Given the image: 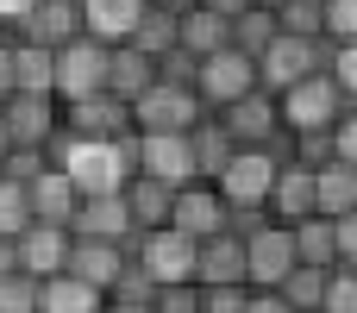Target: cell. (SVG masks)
Listing matches in <instances>:
<instances>
[{
	"mask_svg": "<svg viewBox=\"0 0 357 313\" xmlns=\"http://www.w3.org/2000/svg\"><path fill=\"white\" fill-rule=\"evenodd\" d=\"M176 25H182V6H169V0H151V6H144V19H138V31H132L126 44H138V50L163 56V50H176Z\"/></svg>",
	"mask_w": 357,
	"mask_h": 313,
	"instance_id": "f546056e",
	"label": "cell"
},
{
	"mask_svg": "<svg viewBox=\"0 0 357 313\" xmlns=\"http://www.w3.org/2000/svg\"><path fill=\"white\" fill-rule=\"evenodd\" d=\"M226 220H232V207H226V194H220L207 176L182 182V188H176V201H169V226H176V232H188V238H207V232H220Z\"/></svg>",
	"mask_w": 357,
	"mask_h": 313,
	"instance_id": "8fae6325",
	"label": "cell"
},
{
	"mask_svg": "<svg viewBox=\"0 0 357 313\" xmlns=\"http://www.w3.org/2000/svg\"><path fill=\"white\" fill-rule=\"evenodd\" d=\"M0 313H38V276L31 270H6L0 276Z\"/></svg>",
	"mask_w": 357,
	"mask_h": 313,
	"instance_id": "836d02e7",
	"label": "cell"
},
{
	"mask_svg": "<svg viewBox=\"0 0 357 313\" xmlns=\"http://www.w3.org/2000/svg\"><path fill=\"white\" fill-rule=\"evenodd\" d=\"M201 6H213V13H226V19H232V13H245V6H257V0H201Z\"/></svg>",
	"mask_w": 357,
	"mask_h": 313,
	"instance_id": "f6af8a7d",
	"label": "cell"
},
{
	"mask_svg": "<svg viewBox=\"0 0 357 313\" xmlns=\"http://www.w3.org/2000/svg\"><path fill=\"white\" fill-rule=\"evenodd\" d=\"M151 307L157 313H201V282H163L151 295Z\"/></svg>",
	"mask_w": 357,
	"mask_h": 313,
	"instance_id": "f35d334b",
	"label": "cell"
},
{
	"mask_svg": "<svg viewBox=\"0 0 357 313\" xmlns=\"http://www.w3.org/2000/svg\"><path fill=\"white\" fill-rule=\"evenodd\" d=\"M25 188H31V220L69 226V220H75V207H82V188H75V182H69V176H63L56 163H44V169H38V176H31Z\"/></svg>",
	"mask_w": 357,
	"mask_h": 313,
	"instance_id": "e0dca14e",
	"label": "cell"
},
{
	"mask_svg": "<svg viewBox=\"0 0 357 313\" xmlns=\"http://www.w3.org/2000/svg\"><path fill=\"white\" fill-rule=\"evenodd\" d=\"M6 88H13V82H6V44H0V94H6Z\"/></svg>",
	"mask_w": 357,
	"mask_h": 313,
	"instance_id": "7dc6e473",
	"label": "cell"
},
{
	"mask_svg": "<svg viewBox=\"0 0 357 313\" xmlns=\"http://www.w3.org/2000/svg\"><path fill=\"white\" fill-rule=\"evenodd\" d=\"M251 282H201V313H245Z\"/></svg>",
	"mask_w": 357,
	"mask_h": 313,
	"instance_id": "74e56055",
	"label": "cell"
},
{
	"mask_svg": "<svg viewBox=\"0 0 357 313\" xmlns=\"http://www.w3.org/2000/svg\"><path fill=\"white\" fill-rule=\"evenodd\" d=\"M320 313H357V270L351 264H333V276H326V301Z\"/></svg>",
	"mask_w": 357,
	"mask_h": 313,
	"instance_id": "d590c367",
	"label": "cell"
},
{
	"mask_svg": "<svg viewBox=\"0 0 357 313\" xmlns=\"http://www.w3.org/2000/svg\"><path fill=\"white\" fill-rule=\"evenodd\" d=\"M100 307H107V289L82 282L75 270L38 276V313H100Z\"/></svg>",
	"mask_w": 357,
	"mask_h": 313,
	"instance_id": "d6986e66",
	"label": "cell"
},
{
	"mask_svg": "<svg viewBox=\"0 0 357 313\" xmlns=\"http://www.w3.org/2000/svg\"><path fill=\"white\" fill-rule=\"evenodd\" d=\"M107 50L113 44H100V38H69V44H56L50 50V94L56 100H82V94H100L107 88Z\"/></svg>",
	"mask_w": 357,
	"mask_h": 313,
	"instance_id": "3957f363",
	"label": "cell"
},
{
	"mask_svg": "<svg viewBox=\"0 0 357 313\" xmlns=\"http://www.w3.org/2000/svg\"><path fill=\"white\" fill-rule=\"evenodd\" d=\"M245 313H295L276 289H251V301H245Z\"/></svg>",
	"mask_w": 357,
	"mask_h": 313,
	"instance_id": "ee69618b",
	"label": "cell"
},
{
	"mask_svg": "<svg viewBox=\"0 0 357 313\" xmlns=\"http://www.w3.org/2000/svg\"><path fill=\"white\" fill-rule=\"evenodd\" d=\"M289 232H295V257H301V264H320V270L339 264V238H333V220H326V213H307V220H295Z\"/></svg>",
	"mask_w": 357,
	"mask_h": 313,
	"instance_id": "f1b7e54d",
	"label": "cell"
},
{
	"mask_svg": "<svg viewBox=\"0 0 357 313\" xmlns=\"http://www.w3.org/2000/svg\"><path fill=\"white\" fill-rule=\"evenodd\" d=\"M295 264H301V257H295V232H289L276 213L245 232V282H251V289H276Z\"/></svg>",
	"mask_w": 357,
	"mask_h": 313,
	"instance_id": "9c48e42d",
	"label": "cell"
},
{
	"mask_svg": "<svg viewBox=\"0 0 357 313\" xmlns=\"http://www.w3.org/2000/svg\"><path fill=\"white\" fill-rule=\"evenodd\" d=\"M56 125H63V107H56L50 88H6L0 94V132H6V144L44 151Z\"/></svg>",
	"mask_w": 357,
	"mask_h": 313,
	"instance_id": "8992f818",
	"label": "cell"
},
{
	"mask_svg": "<svg viewBox=\"0 0 357 313\" xmlns=\"http://www.w3.org/2000/svg\"><path fill=\"white\" fill-rule=\"evenodd\" d=\"M333 157L357 169V100L345 107V113H339V125H333Z\"/></svg>",
	"mask_w": 357,
	"mask_h": 313,
	"instance_id": "60d3db41",
	"label": "cell"
},
{
	"mask_svg": "<svg viewBox=\"0 0 357 313\" xmlns=\"http://www.w3.org/2000/svg\"><path fill=\"white\" fill-rule=\"evenodd\" d=\"M119 194H126V207H132V226H138V232L169 226V201H176V188H169V182H157V176H132Z\"/></svg>",
	"mask_w": 357,
	"mask_h": 313,
	"instance_id": "d4e9b609",
	"label": "cell"
},
{
	"mask_svg": "<svg viewBox=\"0 0 357 313\" xmlns=\"http://www.w3.org/2000/svg\"><path fill=\"white\" fill-rule=\"evenodd\" d=\"M326 75L339 82V94H345V100H357V38H351V44H333Z\"/></svg>",
	"mask_w": 357,
	"mask_h": 313,
	"instance_id": "ab89813d",
	"label": "cell"
},
{
	"mask_svg": "<svg viewBox=\"0 0 357 313\" xmlns=\"http://www.w3.org/2000/svg\"><path fill=\"white\" fill-rule=\"evenodd\" d=\"M138 176H157V182H169V188L195 182L201 169H195L188 132H138Z\"/></svg>",
	"mask_w": 357,
	"mask_h": 313,
	"instance_id": "30bf717a",
	"label": "cell"
},
{
	"mask_svg": "<svg viewBox=\"0 0 357 313\" xmlns=\"http://www.w3.org/2000/svg\"><path fill=\"white\" fill-rule=\"evenodd\" d=\"M333 238H339V264H357V207L333 220Z\"/></svg>",
	"mask_w": 357,
	"mask_h": 313,
	"instance_id": "b9f144b4",
	"label": "cell"
},
{
	"mask_svg": "<svg viewBox=\"0 0 357 313\" xmlns=\"http://www.w3.org/2000/svg\"><path fill=\"white\" fill-rule=\"evenodd\" d=\"M0 157H6V132H0Z\"/></svg>",
	"mask_w": 357,
	"mask_h": 313,
	"instance_id": "681fc988",
	"label": "cell"
},
{
	"mask_svg": "<svg viewBox=\"0 0 357 313\" xmlns=\"http://www.w3.org/2000/svg\"><path fill=\"white\" fill-rule=\"evenodd\" d=\"M314 207H320L326 220H339V213H351V207H357V169H351V163L333 157V163L314 169Z\"/></svg>",
	"mask_w": 357,
	"mask_h": 313,
	"instance_id": "484cf974",
	"label": "cell"
},
{
	"mask_svg": "<svg viewBox=\"0 0 357 313\" xmlns=\"http://www.w3.org/2000/svg\"><path fill=\"white\" fill-rule=\"evenodd\" d=\"M69 226H50V220H31L25 232H19V264L31 270V276H56V270H69Z\"/></svg>",
	"mask_w": 357,
	"mask_h": 313,
	"instance_id": "2e32d148",
	"label": "cell"
},
{
	"mask_svg": "<svg viewBox=\"0 0 357 313\" xmlns=\"http://www.w3.org/2000/svg\"><path fill=\"white\" fill-rule=\"evenodd\" d=\"M100 313H157V307H151V301H107Z\"/></svg>",
	"mask_w": 357,
	"mask_h": 313,
	"instance_id": "bcb514c9",
	"label": "cell"
},
{
	"mask_svg": "<svg viewBox=\"0 0 357 313\" xmlns=\"http://www.w3.org/2000/svg\"><path fill=\"white\" fill-rule=\"evenodd\" d=\"M88 25H82V0H38L31 6V19L19 25V38H31V44H44V50H56V44H69V38H82Z\"/></svg>",
	"mask_w": 357,
	"mask_h": 313,
	"instance_id": "ac0fdd59",
	"label": "cell"
},
{
	"mask_svg": "<svg viewBox=\"0 0 357 313\" xmlns=\"http://www.w3.org/2000/svg\"><path fill=\"white\" fill-rule=\"evenodd\" d=\"M276 107H282V125H289V132H333L351 100L339 94V82H333L326 69H314V75H301L295 88H282Z\"/></svg>",
	"mask_w": 357,
	"mask_h": 313,
	"instance_id": "5b68a950",
	"label": "cell"
},
{
	"mask_svg": "<svg viewBox=\"0 0 357 313\" xmlns=\"http://www.w3.org/2000/svg\"><path fill=\"white\" fill-rule=\"evenodd\" d=\"M6 44V82L13 88H50V50L31 38H0Z\"/></svg>",
	"mask_w": 357,
	"mask_h": 313,
	"instance_id": "4316f807",
	"label": "cell"
},
{
	"mask_svg": "<svg viewBox=\"0 0 357 313\" xmlns=\"http://www.w3.org/2000/svg\"><path fill=\"white\" fill-rule=\"evenodd\" d=\"M195 245L188 232L176 226H151V232H132V264L163 289V282H195Z\"/></svg>",
	"mask_w": 357,
	"mask_h": 313,
	"instance_id": "52a82bcc",
	"label": "cell"
},
{
	"mask_svg": "<svg viewBox=\"0 0 357 313\" xmlns=\"http://www.w3.org/2000/svg\"><path fill=\"white\" fill-rule=\"evenodd\" d=\"M38 0H0V38H19V25L31 19Z\"/></svg>",
	"mask_w": 357,
	"mask_h": 313,
	"instance_id": "7bdbcfd3",
	"label": "cell"
},
{
	"mask_svg": "<svg viewBox=\"0 0 357 313\" xmlns=\"http://www.w3.org/2000/svg\"><path fill=\"white\" fill-rule=\"evenodd\" d=\"M188 144H195V169H201L207 182H213V176H220V163L238 151V144H232V132L220 125V113H201V119H195V132H188Z\"/></svg>",
	"mask_w": 357,
	"mask_h": 313,
	"instance_id": "83f0119b",
	"label": "cell"
},
{
	"mask_svg": "<svg viewBox=\"0 0 357 313\" xmlns=\"http://www.w3.org/2000/svg\"><path fill=\"white\" fill-rule=\"evenodd\" d=\"M320 31L333 44H351L357 38V0H320Z\"/></svg>",
	"mask_w": 357,
	"mask_h": 313,
	"instance_id": "8d00e7d4",
	"label": "cell"
},
{
	"mask_svg": "<svg viewBox=\"0 0 357 313\" xmlns=\"http://www.w3.org/2000/svg\"><path fill=\"white\" fill-rule=\"evenodd\" d=\"M276 25L295 31V38H326L320 31V0H282L276 6Z\"/></svg>",
	"mask_w": 357,
	"mask_h": 313,
	"instance_id": "e575fe53",
	"label": "cell"
},
{
	"mask_svg": "<svg viewBox=\"0 0 357 313\" xmlns=\"http://www.w3.org/2000/svg\"><path fill=\"white\" fill-rule=\"evenodd\" d=\"M276 31H282V25H276V6H245V13H232V44L251 50V56H257Z\"/></svg>",
	"mask_w": 357,
	"mask_h": 313,
	"instance_id": "1f68e13d",
	"label": "cell"
},
{
	"mask_svg": "<svg viewBox=\"0 0 357 313\" xmlns=\"http://www.w3.org/2000/svg\"><path fill=\"white\" fill-rule=\"evenodd\" d=\"M220 125L232 132V144H276L282 138V107H276L270 88H251L245 100L220 107Z\"/></svg>",
	"mask_w": 357,
	"mask_h": 313,
	"instance_id": "4fadbf2b",
	"label": "cell"
},
{
	"mask_svg": "<svg viewBox=\"0 0 357 313\" xmlns=\"http://www.w3.org/2000/svg\"><path fill=\"white\" fill-rule=\"evenodd\" d=\"M270 213H276L282 226H295V220L320 213V207H314V169H307V163L282 157V169H276V188H270Z\"/></svg>",
	"mask_w": 357,
	"mask_h": 313,
	"instance_id": "44dd1931",
	"label": "cell"
},
{
	"mask_svg": "<svg viewBox=\"0 0 357 313\" xmlns=\"http://www.w3.org/2000/svg\"><path fill=\"white\" fill-rule=\"evenodd\" d=\"M326 56H333V38H295V31H276V38L257 50V88L282 94V88H295L301 75L326 69Z\"/></svg>",
	"mask_w": 357,
	"mask_h": 313,
	"instance_id": "6da1fadb",
	"label": "cell"
},
{
	"mask_svg": "<svg viewBox=\"0 0 357 313\" xmlns=\"http://www.w3.org/2000/svg\"><path fill=\"white\" fill-rule=\"evenodd\" d=\"M201 94L182 88V82H151L138 100H132V132H195L201 119Z\"/></svg>",
	"mask_w": 357,
	"mask_h": 313,
	"instance_id": "ba28073f",
	"label": "cell"
},
{
	"mask_svg": "<svg viewBox=\"0 0 357 313\" xmlns=\"http://www.w3.org/2000/svg\"><path fill=\"white\" fill-rule=\"evenodd\" d=\"M257 6H282V0H257Z\"/></svg>",
	"mask_w": 357,
	"mask_h": 313,
	"instance_id": "c3c4849f",
	"label": "cell"
},
{
	"mask_svg": "<svg viewBox=\"0 0 357 313\" xmlns=\"http://www.w3.org/2000/svg\"><path fill=\"white\" fill-rule=\"evenodd\" d=\"M176 44H182L188 56H213L220 44H232V19L195 0V6H182V25H176Z\"/></svg>",
	"mask_w": 357,
	"mask_h": 313,
	"instance_id": "cb8c5ba5",
	"label": "cell"
},
{
	"mask_svg": "<svg viewBox=\"0 0 357 313\" xmlns=\"http://www.w3.org/2000/svg\"><path fill=\"white\" fill-rule=\"evenodd\" d=\"M63 107V132H75V138H119V132H132V107L119 100V94H82V100H56Z\"/></svg>",
	"mask_w": 357,
	"mask_h": 313,
	"instance_id": "7c38bea8",
	"label": "cell"
},
{
	"mask_svg": "<svg viewBox=\"0 0 357 313\" xmlns=\"http://www.w3.org/2000/svg\"><path fill=\"white\" fill-rule=\"evenodd\" d=\"M276 169H282V157H276L270 144H238V151H232V157L220 163L213 188L226 194V207H270Z\"/></svg>",
	"mask_w": 357,
	"mask_h": 313,
	"instance_id": "7a4b0ae2",
	"label": "cell"
},
{
	"mask_svg": "<svg viewBox=\"0 0 357 313\" xmlns=\"http://www.w3.org/2000/svg\"><path fill=\"white\" fill-rule=\"evenodd\" d=\"M69 232L75 238H113V245H132V207H126V194L113 188V194H82V207H75V220H69Z\"/></svg>",
	"mask_w": 357,
	"mask_h": 313,
	"instance_id": "5bb4252c",
	"label": "cell"
},
{
	"mask_svg": "<svg viewBox=\"0 0 357 313\" xmlns=\"http://www.w3.org/2000/svg\"><path fill=\"white\" fill-rule=\"evenodd\" d=\"M31 226V188L0 176V238H19Z\"/></svg>",
	"mask_w": 357,
	"mask_h": 313,
	"instance_id": "d6a6232c",
	"label": "cell"
},
{
	"mask_svg": "<svg viewBox=\"0 0 357 313\" xmlns=\"http://www.w3.org/2000/svg\"><path fill=\"white\" fill-rule=\"evenodd\" d=\"M251 88H257V56H251V50H238V44H220L213 56H201V63H195V94H201V107H207V113H220V107L245 100Z\"/></svg>",
	"mask_w": 357,
	"mask_h": 313,
	"instance_id": "277c9868",
	"label": "cell"
},
{
	"mask_svg": "<svg viewBox=\"0 0 357 313\" xmlns=\"http://www.w3.org/2000/svg\"><path fill=\"white\" fill-rule=\"evenodd\" d=\"M132 245H113V238H69V270L94 289H113V276L126 270Z\"/></svg>",
	"mask_w": 357,
	"mask_h": 313,
	"instance_id": "7402d4cb",
	"label": "cell"
},
{
	"mask_svg": "<svg viewBox=\"0 0 357 313\" xmlns=\"http://www.w3.org/2000/svg\"><path fill=\"white\" fill-rule=\"evenodd\" d=\"M326 276H333V270H320V264H295V270L276 282V295H282L295 313H320V301H326Z\"/></svg>",
	"mask_w": 357,
	"mask_h": 313,
	"instance_id": "4dcf8cb0",
	"label": "cell"
},
{
	"mask_svg": "<svg viewBox=\"0 0 357 313\" xmlns=\"http://www.w3.org/2000/svg\"><path fill=\"white\" fill-rule=\"evenodd\" d=\"M151 82H157V56L151 50H138V44H113L107 50V94H119L132 107Z\"/></svg>",
	"mask_w": 357,
	"mask_h": 313,
	"instance_id": "ffe728a7",
	"label": "cell"
},
{
	"mask_svg": "<svg viewBox=\"0 0 357 313\" xmlns=\"http://www.w3.org/2000/svg\"><path fill=\"white\" fill-rule=\"evenodd\" d=\"M144 6H151V0H82V25H88V38H100V44H126V38L138 31Z\"/></svg>",
	"mask_w": 357,
	"mask_h": 313,
	"instance_id": "603a6c76",
	"label": "cell"
},
{
	"mask_svg": "<svg viewBox=\"0 0 357 313\" xmlns=\"http://www.w3.org/2000/svg\"><path fill=\"white\" fill-rule=\"evenodd\" d=\"M195 282H245V232H207L195 245Z\"/></svg>",
	"mask_w": 357,
	"mask_h": 313,
	"instance_id": "9a60e30c",
	"label": "cell"
},
{
	"mask_svg": "<svg viewBox=\"0 0 357 313\" xmlns=\"http://www.w3.org/2000/svg\"><path fill=\"white\" fill-rule=\"evenodd\" d=\"M351 270H357V264H351Z\"/></svg>",
	"mask_w": 357,
	"mask_h": 313,
	"instance_id": "f907efd6",
	"label": "cell"
}]
</instances>
